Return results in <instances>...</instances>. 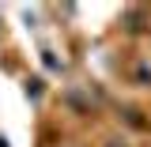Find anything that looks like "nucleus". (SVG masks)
Returning <instances> with one entry per match:
<instances>
[{
	"label": "nucleus",
	"instance_id": "f257e3e1",
	"mask_svg": "<svg viewBox=\"0 0 151 147\" xmlns=\"http://www.w3.org/2000/svg\"><path fill=\"white\" fill-rule=\"evenodd\" d=\"M136 79H140V83H151V68H147V64L136 68Z\"/></svg>",
	"mask_w": 151,
	"mask_h": 147
}]
</instances>
